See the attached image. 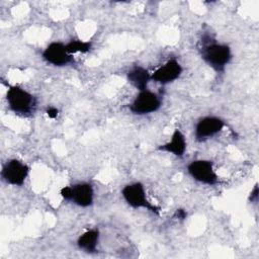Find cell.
Masks as SVG:
<instances>
[{"label":"cell","mask_w":259,"mask_h":259,"mask_svg":"<svg viewBox=\"0 0 259 259\" xmlns=\"http://www.w3.org/2000/svg\"><path fill=\"white\" fill-rule=\"evenodd\" d=\"M5 99L9 110L17 116L29 117L35 111V96L19 85H8Z\"/></svg>","instance_id":"obj_2"},{"label":"cell","mask_w":259,"mask_h":259,"mask_svg":"<svg viewBox=\"0 0 259 259\" xmlns=\"http://www.w3.org/2000/svg\"><path fill=\"white\" fill-rule=\"evenodd\" d=\"M42 60L54 67H66L75 63L74 56L69 54L66 42L52 41L41 52Z\"/></svg>","instance_id":"obj_9"},{"label":"cell","mask_w":259,"mask_h":259,"mask_svg":"<svg viewBox=\"0 0 259 259\" xmlns=\"http://www.w3.org/2000/svg\"><path fill=\"white\" fill-rule=\"evenodd\" d=\"M199 52L203 62L217 73H224L233 59L231 47L226 42H220L215 39L203 42Z\"/></svg>","instance_id":"obj_1"},{"label":"cell","mask_w":259,"mask_h":259,"mask_svg":"<svg viewBox=\"0 0 259 259\" xmlns=\"http://www.w3.org/2000/svg\"><path fill=\"white\" fill-rule=\"evenodd\" d=\"M29 172L30 167L28 164L19 159L12 158L3 163L0 175L6 184L20 187L25 183Z\"/></svg>","instance_id":"obj_7"},{"label":"cell","mask_w":259,"mask_h":259,"mask_svg":"<svg viewBox=\"0 0 259 259\" xmlns=\"http://www.w3.org/2000/svg\"><path fill=\"white\" fill-rule=\"evenodd\" d=\"M121 197L124 202L132 208H143L148 211L160 215L161 208L152 203L148 198L145 185L141 181H135L125 184L120 191Z\"/></svg>","instance_id":"obj_3"},{"label":"cell","mask_w":259,"mask_h":259,"mask_svg":"<svg viewBox=\"0 0 259 259\" xmlns=\"http://www.w3.org/2000/svg\"><path fill=\"white\" fill-rule=\"evenodd\" d=\"M162 97L148 88L139 91L132 102L127 105V108L131 113L143 116L157 112L162 107Z\"/></svg>","instance_id":"obj_5"},{"label":"cell","mask_w":259,"mask_h":259,"mask_svg":"<svg viewBox=\"0 0 259 259\" xmlns=\"http://www.w3.org/2000/svg\"><path fill=\"white\" fill-rule=\"evenodd\" d=\"M186 150H187L186 137L183 134V132L178 127L172 132L170 139L167 142L157 147V151L170 154L177 158H182L185 155Z\"/></svg>","instance_id":"obj_11"},{"label":"cell","mask_w":259,"mask_h":259,"mask_svg":"<svg viewBox=\"0 0 259 259\" xmlns=\"http://www.w3.org/2000/svg\"><path fill=\"white\" fill-rule=\"evenodd\" d=\"M182 73V65L178 60L172 58L151 72V80L160 85H168L178 80Z\"/></svg>","instance_id":"obj_10"},{"label":"cell","mask_w":259,"mask_h":259,"mask_svg":"<svg viewBox=\"0 0 259 259\" xmlns=\"http://www.w3.org/2000/svg\"><path fill=\"white\" fill-rule=\"evenodd\" d=\"M175 217L179 220H184L187 217V212L184 209H177L175 212Z\"/></svg>","instance_id":"obj_17"},{"label":"cell","mask_w":259,"mask_h":259,"mask_svg":"<svg viewBox=\"0 0 259 259\" xmlns=\"http://www.w3.org/2000/svg\"><path fill=\"white\" fill-rule=\"evenodd\" d=\"M127 82L138 91L148 89L151 80V72L142 65H134L126 72Z\"/></svg>","instance_id":"obj_12"},{"label":"cell","mask_w":259,"mask_h":259,"mask_svg":"<svg viewBox=\"0 0 259 259\" xmlns=\"http://www.w3.org/2000/svg\"><path fill=\"white\" fill-rule=\"evenodd\" d=\"M46 114H47V116H48L49 118L55 119V118H57L58 115H59V109H58L57 107H55V106H49V107H47V109H46Z\"/></svg>","instance_id":"obj_15"},{"label":"cell","mask_w":259,"mask_h":259,"mask_svg":"<svg viewBox=\"0 0 259 259\" xmlns=\"http://www.w3.org/2000/svg\"><path fill=\"white\" fill-rule=\"evenodd\" d=\"M226 126L225 120L217 115L200 117L193 128V138L197 143H203L219 135Z\"/></svg>","instance_id":"obj_8"},{"label":"cell","mask_w":259,"mask_h":259,"mask_svg":"<svg viewBox=\"0 0 259 259\" xmlns=\"http://www.w3.org/2000/svg\"><path fill=\"white\" fill-rule=\"evenodd\" d=\"M66 48L69 54H87L92 49V41L83 40L80 38H74L66 42Z\"/></svg>","instance_id":"obj_14"},{"label":"cell","mask_w":259,"mask_h":259,"mask_svg":"<svg viewBox=\"0 0 259 259\" xmlns=\"http://www.w3.org/2000/svg\"><path fill=\"white\" fill-rule=\"evenodd\" d=\"M258 200V184L256 183L249 194V201L250 202H257Z\"/></svg>","instance_id":"obj_16"},{"label":"cell","mask_w":259,"mask_h":259,"mask_svg":"<svg viewBox=\"0 0 259 259\" xmlns=\"http://www.w3.org/2000/svg\"><path fill=\"white\" fill-rule=\"evenodd\" d=\"M60 196L64 201L82 208H87L94 203L95 191L91 183L82 181L63 186L60 189Z\"/></svg>","instance_id":"obj_4"},{"label":"cell","mask_w":259,"mask_h":259,"mask_svg":"<svg viewBox=\"0 0 259 259\" xmlns=\"http://www.w3.org/2000/svg\"><path fill=\"white\" fill-rule=\"evenodd\" d=\"M100 240V232L97 228L89 229L83 232L76 241L79 250L87 254H95L98 252V244Z\"/></svg>","instance_id":"obj_13"},{"label":"cell","mask_w":259,"mask_h":259,"mask_svg":"<svg viewBox=\"0 0 259 259\" xmlns=\"http://www.w3.org/2000/svg\"><path fill=\"white\" fill-rule=\"evenodd\" d=\"M186 171L194 181L203 185L214 186L220 181L213 162L207 159L190 161L186 166Z\"/></svg>","instance_id":"obj_6"}]
</instances>
